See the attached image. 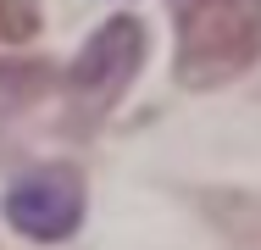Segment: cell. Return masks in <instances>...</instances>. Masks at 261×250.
<instances>
[{
  "label": "cell",
  "instance_id": "1",
  "mask_svg": "<svg viewBox=\"0 0 261 250\" xmlns=\"http://www.w3.org/2000/svg\"><path fill=\"white\" fill-rule=\"evenodd\" d=\"M172 6V78L184 89L233 84L261 61V0H167Z\"/></svg>",
  "mask_w": 261,
  "mask_h": 250
},
{
  "label": "cell",
  "instance_id": "4",
  "mask_svg": "<svg viewBox=\"0 0 261 250\" xmlns=\"http://www.w3.org/2000/svg\"><path fill=\"white\" fill-rule=\"evenodd\" d=\"M56 67H45V61H0V100H39L45 89H50Z\"/></svg>",
  "mask_w": 261,
  "mask_h": 250
},
{
  "label": "cell",
  "instance_id": "2",
  "mask_svg": "<svg viewBox=\"0 0 261 250\" xmlns=\"http://www.w3.org/2000/svg\"><path fill=\"white\" fill-rule=\"evenodd\" d=\"M145 50H150V34H145L139 17H106L100 28L89 34V45L78 50L72 67L61 72L72 134H95L111 117V106L128 95V84L139 78Z\"/></svg>",
  "mask_w": 261,
  "mask_h": 250
},
{
  "label": "cell",
  "instance_id": "3",
  "mask_svg": "<svg viewBox=\"0 0 261 250\" xmlns=\"http://www.w3.org/2000/svg\"><path fill=\"white\" fill-rule=\"evenodd\" d=\"M0 211H6V222H11L22 239L61 245V239H72L78 222H84V172L67 167V161L34 167V172H22V178L6 189Z\"/></svg>",
  "mask_w": 261,
  "mask_h": 250
},
{
  "label": "cell",
  "instance_id": "5",
  "mask_svg": "<svg viewBox=\"0 0 261 250\" xmlns=\"http://www.w3.org/2000/svg\"><path fill=\"white\" fill-rule=\"evenodd\" d=\"M39 0H0V45H22L39 34Z\"/></svg>",
  "mask_w": 261,
  "mask_h": 250
}]
</instances>
